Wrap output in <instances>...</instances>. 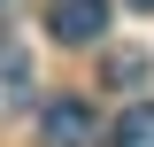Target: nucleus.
<instances>
[{
	"label": "nucleus",
	"mask_w": 154,
	"mask_h": 147,
	"mask_svg": "<svg viewBox=\"0 0 154 147\" xmlns=\"http://www.w3.org/2000/svg\"><path fill=\"white\" fill-rule=\"evenodd\" d=\"M38 147H100V116H93V101L54 93V101L38 109Z\"/></svg>",
	"instance_id": "f257e3e1"
},
{
	"label": "nucleus",
	"mask_w": 154,
	"mask_h": 147,
	"mask_svg": "<svg viewBox=\"0 0 154 147\" xmlns=\"http://www.w3.org/2000/svg\"><path fill=\"white\" fill-rule=\"evenodd\" d=\"M46 31L62 47H93L108 31V0H46Z\"/></svg>",
	"instance_id": "f03ea898"
},
{
	"label": "nucleus",
	"mask_w": 154,
	"mask_h": 147,
	"mask_svg": "<svg viewBox=\"0 0 154 147\" xmlns=\"http://www.w3.org/2000/svg\"><path fill=\"white\" fill-rule=\"evenodd\" d=\"M23 93H31V54H23L16 39H0V116L23 109Z\"/></svg>",
	"instance_id": "7ed1b4c3"
},
{
	"label": "nucleus",
	"mask_w": 154,
	"mask_h": 147,
	"mask_svg": "<svg viewBox=\"0 0 154 147\" xmlns=\"http://www.w3.org/2000/svg\"><path fill=\"white\" fill-rule=\"evenodd\" d=\"M116 147H154V101H139V109L116 116Z\"/></svg>",
	"instance_id": "20e7f679"
},
{
	"label": "nucleus",
	"mask_w": 154,
	"mask_h": 147,
	"mask_svg": "<svg viewBox=\"0 0 154 147\" xmlns=\"http://www.w3.org/2000/svg\"><path fill=\"white\" fill-rule=\"evenodd\" d=\"M100 77H108V85H139V77H146V54H108Z\"/></svg>",
	"instance_id": "39448f33"
},
{
	"label": "nucleus",
	"mask_w": 154,
	"mask_h": 147,
	"mask_svg": "<svg viewBox=\"0 0 154 147\" xmlns=\"http://www.w3.org/2000/svg\"><path fill=\"white\" fill-rule=\"evenodd\" d=\"M131 8H146V16H154V0H131Z\"/></svg>",
	"instance_id": "423d86ee"
}]
</instances>
